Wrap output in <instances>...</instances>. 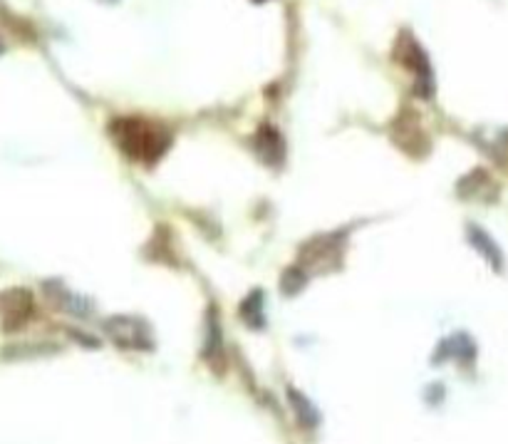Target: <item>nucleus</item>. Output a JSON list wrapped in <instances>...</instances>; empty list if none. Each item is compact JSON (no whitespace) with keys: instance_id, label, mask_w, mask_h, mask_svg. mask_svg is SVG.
I'll list each match as a JSON object with an SVG mask.
<instances>
[{"instance_id":"obj_1","label":"nucleus","mask_w":508,"mask_h":444,"mask_svg":"<svg viewBox=\"0 0 508 444\" xmlns=\"http://www.w3.org/2000/svg\"><path fill=\"white\" fill-rule=\"evenodd\" d=\"M107 132L125 157L142 164L159 162L174 139L169 127L147 117H115L109 122Z\"/></svg>"},{"instance_id":"obj_2","label":"nucleus","mask_w":508,"mask_h":444,"mask_svg":"<svg viewBox=\"0 0 508 444\" xmlns=\"http://www.w3.org/2000/svg\"><path fill=\"white\" fill-rule=\"evenodd\" d=\"M390 137L392 144H397L411 159H421L429 154V134L421 127L420 115L411 112V109H402L400 115L394 117L390 127Z\"/></svg>"},{"instance_id":"obj_3","label":"nucleus","mask_w":508,"mask_h":444,"mask_svg":"<svg viewBox=\"0 0 508 444\" xmlns=\"http://www.w3.org/2000/svg\"><path fill=\"white\" fill-rule=\"evenodd\" d=\"M394 58L414 72V78H417V92H420L421 97H431V89H434V82H431V65L427 52H424L420 42H417V38L402 32V38L397 40Z\"/></svg>"},{"instance_id":"obj_4","label":"nucleus","mask_w":508,"mask_h":444,"mask_svg":"<svg viewBox=\"0 0 508 444\" xmlns=\"http://www.w3.org/2000/svg\"><path fill=\"white\" fill-rule=\"evenodd\" d=\"M107 336L117 343L119 347L127 350H152L154 340H152V328L134 316H115L105 323Z\"/></svg>"},{"instance_id":"obj_5","label":"nucleus","mask_w":508,"mask_h":444,"mask_svg":"<svg viewBox=\"0 0 508 444\" xmlns=\"http://www.w3.org/2000/svg\"><path fill=\"white\" fill-rule=\"evenodd\" d=\"M342 244H345V238L335 236V234L310 238L308 244L300 246V266L305 271H315V273L333 271L335 264L342 258Z\"/></svg>"},{"instance_id":"obj_6","label":"nucleus","mask_w":508,"mask_h":444,"mask_svg":"<svg viewBox=\"0 0 508 444\" xmlns=\"http://www.w3.org/2000/svg\"><path fill=\"white\" fill-rule=\"evenodd\" d=\"M35 313V301L28 288H8L0 293V320L5 333H15Z\"/></svg>"},{"instance_id":"obj_7","label":"nucleus","mask_w":508,"mask_h":444,"mask_svg":"<svg viewBox=\"0 0 508 444\" xmlns=\"http://www.w3.org/2000/svg\"><path fill=\"white\" fill-rule=\"evenodd\" d=\"M255 154L263 159L265 164L271 167H281L285 159V142L281 137V132L271 125H261L254 137Z\"/></svg>"},{"instance_id":"obj_8","label":"nucleus","mask_w":508,"mask_h":444,"mask_svg":"<svg viewBox=\"0 0 508 444\" xmlns=\"http://www.w3.org/2000/svg\"><path fill=\"white\" fill-rule=\"evenodd\" d=\"M45 293H48L50 301H52L55 306L62 308V310H68V313H72V316L85 318V316H89V310H92V306H89L85 298L69 293L68 288L62 286V283H58V281L45 283Z\"/></svg>"},{"instance_id":"obj_9","label":"nucleus","mask_w":508,"mask_h":444,"mask_svg":"<svg viewBox=\"0 0 508 444\" xmlns=\"http://www.w3.org/2000/svg\"><path fill=\"white\" fill-rule=\"evenodd\" d=\"M466 231H469V244H471V246L476 248L481 256L486 258V261H489L491 266L496 268V271H501V268H503V256H501L499 246L494 244V238H491L489 234L484 231V228L471 227V224H469V228H466Z\"/></svg>"},{"instance_id":"obj_10","label":"nucleus","mask_w":508,"mask_h":444,"mask_svg":"<svg viewBox=\"0 0 508 444\" xmlns=\"http://www.w3.org/2000/svg\"><path fill=\"white\" fill-rule=\"evenodd\" d=\"M288 402H291L295 417H298V422H300L305 430H313V427H318V422H320V415H318V410H315L313 402H310V400H308L300 390L288 387Z\"/></svg>"},{"instance_id":"obj_11","label":"nucleus","mask_w":508,"mask_h":444,"mask_svg":"<svg viewBox=\"0 0 508 444\" xmlns=\"http://www.w3.org/2000/svg\"><path fill=\"white\" fill-rule=\"evenodd\" d=\"M238 313L248 328H263V291H254L251 296L245 298L238 308Z\"/></svg>"},{"instance_id":"obj_12","label":"nucleus","mask_w":508,"mask_h":444,"mask_svg":"<svg viewBox=\"0 0 508 444\" xmlns=\"http://www.w3.org/2000/svg\"><path fill=\"white\" fill-rule=\"evenodd\" d=\"M224 357L221 353V326H218V313L214 316V308L208 310V320H206V346H204V360H216Z\"/></svg>"},{"instance_id":"obj_13","label":"nucleus","mask_w":508,"mask_h":444,"mask_svg":"<svg viewBox=\"0 0 508 444\" xmlns=\"http://www.w3.org/2000/svg\"><path fill=\"white\" fill-rule=\"evenodd\" d=\"M305 283H308V271H305L300 264H295V266L285 268L283 271L281 291H283L285 296H298V293L305 288Z\"/></svg>"},{"instance_id":"obj_14","label":"nucleus","mask_w":508,"mask_h":444,"mask_svg":"<svg viewBox=\"0 0 508 444\" xmlns=\"http://www.w3.org/2000/svg\"><path fill=\"white\" fill-rule=\"evenodd\" d=\"M254 3H265V0H254Z\"/></svg>"},{"instance_id":"obj_15","label":"nucleus","mask_w":508,"mask_h":444,"mask_svg":"<svg viewBox=\"0 0 508 444\" xmlns=\"http://www.w3.org/2000/svg\"><path fill=\"white\" fill-rule=\"evenodd\" d=\"M0 52H3V42H0Z\"/></svg>"},{"instance_id":"obj_16","label":"nucleus","mask_w":508,"mask_h":444,"mask_svg":"<svg viewBox=\"0 0 508 444\" xmlns=\"http://www.w3.org/2000/svg\"><path fill=\"white\" fill-rule=\"evenodd\" d=\"M107 3H115V0H107Z\"/></svg>"}]
</instances>
